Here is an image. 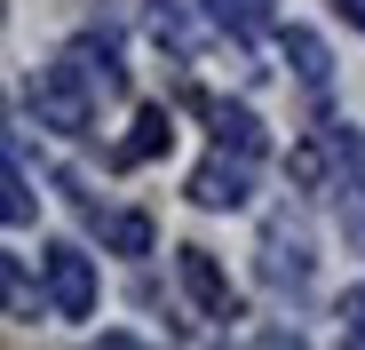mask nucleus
<instances>
[{"label":"nucleus","mask_w":365,"mask_h":350,"mask_svg":"<svg viewBox=\"0 0 365 350\" xmlns=\"http://www.w3.org/2000/svg\"><path fill=\"white\" fill-rule=\"evenodd\" d=\"M96 104H103V96L64 64V56L32 80V111H40V128H56V136H88V128H96Z\"/></svg>","instance_id":"f257e3e1"},{"label":"nucleus","mask_w":365,"mask_h":350,"mask_svg":"<svg viewBox=\"0 0 365 350\" xmlns=\"http://www.w3.org/2000/svg\"><path fill=\"white\" fill-rule=\"evenodd\" d=\"M64 64H72L103 104H111V96H128V64H119V48H111V40H96V32H80V40L64 48Z\"/></svg>","instance_id":"423d86ee"},{"label":"nucleus","mask_w":365,"mask_h":350,"mask_svg":"<svg viewBox=\"0 0 365 350\" xmlns=\"http://www.w3.org/2000/svg\"><path fill=\"white\" fill-rule=\"evenodd\" d=\"M111 255H151V215H96Z\"/></svg>","instance_id":"9b49d317"},{"label":"nucleus","mask_w":365,"mask_h":350,"mask_svg":"<svg viewBox=\"0 0 365 350\" xmlns=\"http://www.w3.org/2000/svg\"><path fill=\"white\" fill-rule=\"evenodd\" d=\"M40 279H48V311L56 319H88L96 311V263L80 255V247H40Z\"/></svg>","instance_id":"f03ea898"},{"label":"nucleus","mask_w":365,"mask_h":350,"mask_svg":"<svg viewBox=\"0 0 365 350\" xmlns=\"http://www.w3.org/2000/svg\"><path fill=\"white\" fill-rule=\"evenodd\" d=\"M0 215H9V231H24L32 223V175H24V151H16V136H9V175H0Z\"/></svg>","instance_id":"9d476101"},{"label":"nucleus","mask_w":365,"mask_h":350,"mask_svg":"<svg viewBox=\"0 0 365 350\" xmlns=\"http://www.w3.org/2000/svg\"><path fill=\"white\" fill-rule=\"evenodd\" d=\"M341 334L365 342V286H349V295H341Z\"/></svg>","instance_id":"4468645a"},{"label":"nucleus","mask_w":365,"mask_h":350,"mask_svg":"<svg viewBox=\"0 0 365 350\" xmlns=\"http://www.w3.org/2000/svg\"><path fill=\"white\" fill-rule=\"evenodd\" d=\"M0 279H9V319H32V279L16 255H0Z\"/></svg>","instance_id":"ddd939ff"},{"label":"nucleus","mask_w":365,"mask_h":350,"mask_svg":"<svg viewBox=\"0 0 365 350\" xmlns=\"http://www.w3.org/2000/svg\"><path fill=\"white\" fill-rule=\"evenodd\" d=\"M334 9H341V24H357V32H365V0H334Z\"/></svg>","instance_id":"2eb2a0df"},{"label":"nucleus","mask_w":365,"mask_h":350,"mask_svg":"<svg viewBox=\"0 0 365 350\" xmlns=\"http://www.w3.org/2000/svg\"><path fill=\"white\" fill-rule=\"evenodd\" d=\"M175 271H182L191 303H199L215 326H230V319H238V295H230V279H222V263H215L207 247H175Z\"/></svg>","instance_id":"39448f33"},{"label":"nucleus","mask_w":365,"mask_h":350,"mask_svg":"<svg viewBox=\"0 0 365 350\" xmlns=\"http://www.w3.org/2000/svg\"><path fill=\"white\" fill-rule=\"evenodd\" d=\"M167 136H175L167 104H143V111H135V136L119 144V167H143V159H159V151H167Z\"/></svg>","instance_id":"6e6552de"},{"label":"nucleus","mask_w":365,"mask_h":350,"mask_svg":"<svg viewBox=\"0 0 365 350\" xmlns=\"http://www.w3.org/2000/svg\"><path fill=\"white\" fill-rule=\"evenodd\" d=\"M207 16H215L230 40H262V24H270V0H207Z\"/></svg>","instance_id":"1a4fd4ad"},{"label":"nucleus","mask_w":365,"mask_h":350,"mask_svg":"<svg viewBox=\"0 0 365 350\" xmlns=\"http://www.w3.org/2000/svg\"><path fill=\"white\" fill-rule=\"evenodd\" d=\"M310 271H318V255H310V239H302V223L278 215V223L262 231V286L294 295V286H310Z\"/></svg>","instance_id":"20e7f679"},{"label":"nucleus","mask_w":365,"mask_h":350,"mask_svg":"<svg viewBox=\"0 0 365 350\" xmlns=\"http://www.w3.org/2000/svg\"><path fill=\"white\" fill-rule=\"evenodd\" d=\"M286 56H294V72L310 80V88H326V80H334V64H326V40H318V32H286Z\"/></svg>","instance_id":"f8f14e48"},{"label":"nucleus","mask_w":365,"mask_h":350,"mask_svg":"<svg viewBox=\"0 0 365 350\" xmlns=\"http://www.w3.org/2000/svg\"><path fill=\"white\" fill-rule=\"evenodd\" d=\"M191 104L207 111V128H215V144H222V151H247V159H262V144H270V136H262V120H255L247 104H215V96H191Z\"/></svg>","instance_id":"0eeeda50"},{"label":"nucleus","mask_w":365,"mask_h":350,"mask_svg":"<svg viewBox=\"0 0 365 350\" xmlns=\"http://www.w3.org/2000/svg\"><path fill=\"white\" fill-rule=\"evenodd\" d=\"M247 191H255V159L247 151H215V159L191 167V207H207V215L247 207Z\"/></svg>","instance_id":"7ed1b4c3"}]
</instances>
